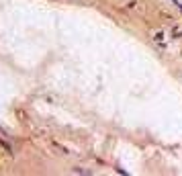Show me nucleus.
I'll return each instance as SVG.
<instances>
[{
	"mask_svg": "<svg viewBox=\"0 0 182 176\" xmlns=\"http://www.w3.org/2000/svg\"><path fill=\"white\" fill-rule=\"evenodd\" d=\"M176 6H178V8H180V10H182V2H178V4H176Z\"/></svg>",
	"mask_w": 182,
	"mask_h": 176,
	"instance_id": "obj_1",
	"label": "nucleus"
}]
</instances>
